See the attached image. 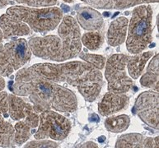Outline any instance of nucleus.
<instances>
[{
    "mask_svg": "<svg viewBox=\"0 0 159 148\" xmlns=\"http://www.w3.org/2000/svg\"><path fill=\"white\" fill-rule=\"evenodd\" d=\"M39 121V128L34 134L36 140L50 138L62 141L71 131L70 120L53 110H45L40 113Z\"/></svg>",
    "mask_w": 159,
    "mask_h": 148,
    "instance_id": "obj_5",
    "label": "nucleus"
},
{
    "mask_svg": "<svg viewBox=\"0 0 159 148\" xmlns=\"http://www.w3.org/2000/svg\"><path fill=\"white\" fill-rule=\"evenodd\" d=\"M77 19L79 24L84 30L97 31L102 28L104 20L98 11L90 7H81L77 12Z\"/></svg>",
    "mask_w": 159,
    "mask_h": 148,
    "instance_id": "obj_14",
    "label": "nucleus"
},
{
    "mask_svg": "<svg viewBox=\"0 0 159 148\" xmlns=\"http://www.w3.org/2000/svg\"><path fill=\"white\" fill-rule=\"evenodd\" d=\"M25 147H59V144L53 141L45 139H39L37 141H32L25 145Z\"/></svg>",
    "mask_w": 159,
    "mask_h": 148,
    "instance_id": "obj_26",
    "label": "nucleus"
},
{
    "mask_svg": "<svg viewBox=\"0 0 159 148\" xmlns=\"http://www.w3.org/2000/svg\"><path fill=\"white\" fill-rule=\"evenodd\" d=\"M12 92L18 96H28L37 114L52 110L73 113L78 108V100L74 91L59 83L27 76L19 71L16 75Z\"/></svg>",
    "mask_w": 159,
    "mask_h": 148,
    "instance_id": "obj_2",
    "label": "nucleus"
},
{
    "mask_svg": "<svg viewBox=\"0 0 159 148\" xmlns=\"http://www.w3.org/2000/svg\"><path fill=\"white\" fill-rule=\"evenodd\" d=\"M2 39H3V36H2V32L1 31V29H0V44L2 43Z\"/></svg>",
    "mask_w": 159,
    "mask_h": 148,
    "instance_id": "obj_32",
    "label": "nucleus"
},
{
    "mask_svg": "<svg viewBox=\"0 0 159 148\" xmlns=\"http://www.w3.org/2000/svg\"><path fill=\"white\" fill-rule=\"evenodd\" d=\"M158 136L148 137L139 133H128L120 136L116 147L122 148H158Z\"/></svg>",
    "mask_w": 159,
    "mask_h": 148,
    "instance_id": "obj_13",
    "label": "nucleus"
},
{
    "mask_svg": "<svg viewBox=\"0 0 159 148\" xmlns=\"http://www.w3.org/2000/svg\"><path fill=\"white\" fill-rule=\"evenodd\" d=\"M153 56L152 51L139 53L134 56H129L126 67L128 72L133 79H138L143 72L147 62Z\"/></svg>",
    "mask_w": 159,
    "mask_h": 148,
    "instance_id": "obj_18",
    "label": "nucleus"
},
{
    "mask_svg": "<svg viewBox=\"0 0 159 148\" xmlns=\"http://www.w3.org/2000/svg\"><path fill=\"white\" fill-rule=\"evenodd\" d=\"M79 56L81 59H83L84 62L88 63V64L92 65L93 67H95L97 69L101 70L104 68L106 59L102 55L80 53Z\"/></svg>",
    "mask_w": 159,
    "mask_h": 148,
    "instance_id": "obj_24",
    "label": "nucleus"
},
{
    "mask_svg": "<svg viewBox=\"0 0 159 148\" xmlns=\"http://www.w3.org/2000/svg\"><path fill=\"white\" fill-rule=\"evenodd\" d=\"M13 2V0H0V8H2L9 4H12Z\"/></svg>",
    "mask_w": 159,
    "mask_h": 148,
    "instance_id": "obj_29",
    "label": "nucleus"
},
{
    "mask_svg": "<svg viewBox=\"0 0 159 148\" xmlns=\"http://www.w3.org/2000/svg\"><path fill=\"white\" fill-rule=\"evenodd\" d=\"M5 87V81L2 76L0 75V91H2Z\"/></svg>",
    "mask_w": 159,
    "mask_h": 148,
    "instance_id": "obj_30",
    "label": "nucleus"
},
{
    "mask_svg": "<svg viewBox=\"0 0 159 148\" xmlns=\"http://www.w3.org/2000/svg\"><path fill=\"white\" fill-rule=\"evenodd\" d=\"M134 112L148 126L158 130V91L150 90L140 94L135 100Z\"/></svg>",
    "mask_w": 159,
    "mask_h": 148,
    "instance_id": "obj_8",
    "label": "nucleus"
},
{
    "mask_svg": "<svg viewBox=\"0 0 159 148\" xmlns=\"http://www.w3.org/2000/svg\"><path fill=\"white\" fill-rule=\"evenodd\" d=\"M21 4H26L30 7H50L57 3L58 0H13Z\"/></svg>",
    "mask_w": 159,
    "mask_h": 148,
    "instance_id": "obj_25",
    "label": "nucleus"
},
{
    "mask_svg": "<svg viewBox=\"0 0 159 148\" xmlns=\"http://www.w3.org/2000/svg\"><path fill=\"white\" fill-rule=\"evenodd\" d=\"M30 77L39 78L55 83L66 82L76 86L79 93L88 102H93L99 96L103 79L100 70L86 62L72 61L64 63H36L19 70Z\"/></svg>",
    "mask_w": 159,
    "mask_h": 148,
    "instance_id": "obj_1",
    "label": "nucleus"
},
{
    "mask_svg": "<svg viewBox=\"0 0 159 148\" xmlns=\"http://www.w3.org/2000/svg\"><path fill=\"white\" fill-rule=\"evenodd\" d=\"M8 95L7 92L0 91V115L7 118L8 116Z\"/></svg>",
    "mask_w": 159,
    "mask_h": 148,
    "instance_id": "obj_27",
    "label": "nucleus"
},
{
    "mask_svg": "<svg viewBox=\"0 0 159 148\" xmlns=\"http://www.w3.org/2000/svg\"><path fill=\"white\" fill-rule=\"evenodd\" d=\"M152 10L149 5H139L132 12L126 39V48L133 54L144 51L152 41Z\"/></svg>",
    "mask_w": 159,
    "mask_h": 148,
    "instance_id": "obj_3",
    "label": "nucleus"
},
{
    "mask_svg": "<svg viewBox=\"0 0 159 148\" xmlns=\"http://www.w3.org/2000/svg\"><path fill=\"white\" fill-rule=\"evenodd\" d=\"M62 7H63V9H64V12H67L69 11V6H67V5L62 4Z\"/></svg>",
    "mask_w": 159,
    "mask_h": 148,
    "instance_id": "obj_31",
    "label": "nucleus"
},
{
    "mask_svg": "<svg viewBox=\"0 0 159 148\" xmlns=\"http://www.w3.org/2000/svg\"><path fill=\"white\" fill-rule=\"evenodd\" d=\"M129 21L126 17H120L111 23L107 31V41L111 46H119L125 41Z\"/></svg>",
    "mask_w": 159,
    "mask_h": 148,
    "instance_id": "obj_15",
    "label": "nucleus"
},
{
    "mask_svg": "<svg viewBox=\"0 0 159 148\" xmlns=\"http://www.w3.org/2000/svg\"><path fill=\"white\" fill-rule=\"evenodd\" d=\"M130 124V119L128 115H120L107 118L105 121V127L107 131L119 133L127 130Z\"/></svg>",
    "mask_w": 159,
    "mask_h": 148,
    "instance_id": "obj_21",
    "label": "nucleus"
},
{
    "mask_svg": "<svg viewBox=\"0 0 159 148\" xmlns=\"http://www.w3.org/2000/svg\"><path fill=\"white\" fill-rule=\"evenodd\" d=\"M0 115V147H15L14 127Z\"/></svg>",
    "mask_w": 159,
    "mask_h": 148,
    "instance_id": "obj_20",
    "label": "nucleus"
},
{
    "mask_svg": "<svg viewBox=\"0 0 159 148\" xmlns=\"http://www.w3.org/2000/svg\"><path fill=\"white\" fill-rule=\"evenodd\" d=\"M79 147H90V148H98V146L95 142H93V141H87L85 143H83V145H81L79 146Z\"/></svg>",
    "mask_w": 159,
    "mask_h": 148,
    "instance_id": "obj_28",
    "label": "nucleus"
},
{
    "mask_svg": "<svg viewBox=\"0 0 159 148\" xmlns=\"http://www.w3.org/2000/svg\"><path fill=\"white\" fill-rule=\"evenodd\" d=\"M158 54L154 55L148 66L147 72L140 79V83L143 86L156 91H158Z\"/></svg>",
    "mask_w": 159,
    "mask_h": 148,
    "instance_id": "obj_19",
    "label": "nucleus"
},
{
    "mask_svg": "<svg viewBox=\"0 0 159 148\" xmlns=\"http://www.w3.org/2000/svg\"><path fill=\"white\" fill-rule=\"evenodd\" d=\"M93 7L102 9H125L145 3L158 2L159 0H82Z\"/></svg>",
    "mask_w": 159,
    "mask_h": 148,
    "instance_id": "obj_16",
    "label": "nucleus"
},
{
    "mask_svg": "<svg viewBox=\"0 0 159 148\" xmlns=\"http://www.w3.org/2000/svg\"><path fill=\"white\" fill-rule=\"evenodd\" d=\"M81 41L83 46L89 50H97L102 46L104 37L98 31H90L82 36Z\"/></svg>",
    "mask_w": 159,
    "mask_h": 148,
    "instance_id": "obj_23",
    "label": "nucleus"
},
{
    "mask_svg": "<svg viewBox=\"0 0 159 148\" xmlns=\"http://www.w3.org/2000/svg\"><path fill=\"white\" fill-rule=\"evenodd\" d=\"M31 126L26 120H19L14 126V141L16 145H22L31 136Z\"/></svg>",
    "mask_w": 159,
    "mask_h": 148,
    "instance_id": "obj_22",
    "label": "nucleus"
},
{
    "mask_svg": "<svg viewBox=\"0 0 159 148\" xmlns=\"http://www.w3.org/2000/svg\"><path fill=\"white\" fill-rule=\"evenodd\" d=\"M28 46L36 57L42 59L61 62L62 42L57 36L34 37L29 40Z\"/></svg>",
    "mask_w": 159,
    "mask_h": 148,
    "instance_id": "obj_9",
    "label": "nucleus"
},
{
    "mask_svg": "<svg viewBox=\"0 0 159 148\" xmlns=\"http://www.w3.org/2000/svg\"><path fill=\"white\" fill-rule=\"evenodd\" d=\"M65 2H68V3H71V2H74V0H63Z\"/></svg>",
    "mask_w": 159,
    "mask_h": 148,
    "instance_id": "obj_33",
    "label": "nucleus"
},
{
    "mask_svg": "<svg viewBox=\"0 0 159 148\" xmlns=\"http://www.w3.org/2000/svg\"><path fill=\"white\" fill-rule=\"evenodd\" d=\"M129 56L113 54L106 63L105 76L108 83V91L114 93H126L133 86V81L127 75L126 65Z\"/></svg>",
    "mask_w": 159,
    "mask_h": 148,
    "instance_id": "obj_6",
    "label": "nucleus"
},
{
    "mask_svg": "<svg viewBox=\"0 0 159 148\" xmlns=\"http://www.w3.org/2000/svg\"><path fill=\"white\" fill-rule=\"evenodd\" d=\"M7 14L25 22L32 31L39 33L55 30L63 18V12L56 7L31 8L13 6L7 10Z\"/></svg>",
    "mask_w": 159,
    "mask_h": 148,
    "instance_id": "obj_4",
    "label": "nucleus"
},
{
    "mask_svg": "<svg viewBox=\"0 0 159 148\" xmlns=\"http://www.w3.org/2000/svg\"><path fill=\"white\" fill-rule=\"evenodd\" d=\"M61 21L58 33L62 42L61 62H63L79 56L82 50V41L80 29L76 20L70 16H66Z\"/></svg>",
    "mask_w": 159,
    "mask_h": 148,
    "instance_id": "obj_7",
    "label": "nucleus"
},
{
    "mask_svg": "<svg viewBox=\"0 0 159 148\" xmlns=\"http://www.w3.org/2000/svg\"><path fill=\"white\" fill-rule=\"evenodd\" d=\"M2 50L7 63L14 71L26 65L32 54L28 42L23 38L7 42L2 46Z\"/></svg>",
    "mask_w": 159,
    "mask_h": 148,
    "instance_id": "obj_10",
    "label": "nucleus"
},
{
    "mask_svg": "<svg viewBox=\"0 0 159 148\" xmlns=\"http://www.w3.org/2000/svg\"><path fill=\"white\" fill-rule=\"evenodd\" d=\"M129 101V97L125 93L107 92L98 104V112L102 116H110L125 109Z\"/></svg>",
    "mask_w": 159,
    "mask_h": 148,
    "instance_id": "obj_11",
    "label": "nucleus"
},
{
    "mask_svg": "<svg viewBox=\"0 0 159 148\" xmlns=\"http://www.w3.org/2000/svg\"><path fill=\"white\" fill-rule=\"evenodd\" d=\"M8 115L12 120L19 121L23 120L34 112L33 107L31 104L26 102L23 99H21L15 94L8 95Z\"/></svg>",
    "mask_w": 159,
    "mask_h": 148,
    "instance_id": "obj_17",
    "label": "nucleus"
},
{
    "mask_svg": "<svg viewBox=\"0 0 159 148\" xmlns=\"http://www.w3.org/2000/svg\"><path fill=\"white\" fill-rule=\"evenodd\" d=\"M0 29L4 39L27 36L31 33V28L26 23L11 17L7 13L0 17Z\"/></svg>",
    "mask_w": 159,
    "mask_h": 148,
    "instance_id": "obj_12",
    "label": "nucleus"
}]
</instances>
